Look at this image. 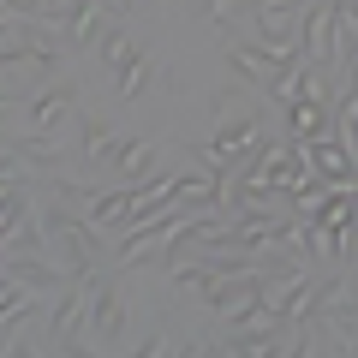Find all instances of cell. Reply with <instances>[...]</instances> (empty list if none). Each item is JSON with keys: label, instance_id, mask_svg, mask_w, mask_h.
<instances>
[{"label": "cell", "instance_id": "6da1fadb", "mask_svg": "<svg viewBox=\"0 0 358 358\" xmlns=\"http://www.w3.org/2000/svg\"><path fill=\"white\" fill-rule=\"evenodd\" d=\"M263 114H257V108H251V114H233V120H221V131H215V138H209V167H215V173H227V167L233 162H239V155L245 150H263Z\"/></svg>", "mask_w": 358, "mask_h": 358}, {"label": "cell", "instance_id": "7a4b0ae2", "mask_svg": "<svg viewBox=\"0 0 358 358\" xmlns=\"http://www.w3.org/2000/svg\"><path fill=\"white\" fill-rule=\"evenodd\" d=\"M310 0H251V18H257V42H287L305 30ZM305 42V36H299Z\"/></svg>", "mask_w": 358, "mask_h": 358}, {"label": "cell", "instance_id": "3957f363", "mask_svg": "<svg viewBox=\"0 0 358 358\" xmlns=\"http://www.w3.org/2000/svg\"><path fill=\"white\" fill-rule=\"evenodd\" d=\"M310 167H317L329 185H358V155L341 138H317L310 143Z\"/></svg>", "mask_w": 358, "mask_h": 358}, {"label": "cell", "instance_id": "277c9868", "mask_svg": "<svg viewBox=\"0 0 358 358\" xmlns=\"http://www.w3.org/2000/svg\"><path fill=\"white\" fill-rule=\"evenodd\" d=\"M227 66H233V78H245V84H257V90H268V84H275V72H281V66L268 60L257 42H233V48H227Z\"/></svg>", "mask_w": 358, "mask_h": 358}, {"label": "cell", "instance_id": "5b68a950", "mask_svg": "<svg viewBox=\"0 0 358 358\" xmlns=\"http://www.w3.org/2000/svg\"><path fill=\"white\" fill-rule=\"evenodd\" d=\"M120 317H126V305H120V293H114V281L102 287V299H96V317H90V329H84V341H78V352H84L90 341H114L120 334Z\"/></svg>", "mask_w": 358, "mask_h": 358}, {"label": "cell", "instance_id": "8992f818", "mask_svg": "<svg viewBox=\"0 0 358 358\" xmlns=\"http://www.w3.org/2000/svg\"><path fill=\"white\" fill-rule=\"evenodd\" d=\"M334 13H341V6H310V13H305V30H299V36H305V60H329V48H334Z\"/></svg>", "mask_w": 358, "mask_h": 358}, {"label": "cell", "instance_id": "52a82bcc", "mask_svg": "<svg viewBox=\"0 0 358 358\" xmlns=\"http://www.w3.org/2000/svg\"><path fill=\"white\" fill-rule=\"evenodd\" d=\"M287 126H293V143L329 138V102H287Z\"/></svg>", "mask_w": 358, "mask_h": 358}, {"label": "cell", "instance_id": "ba28073f", "mask_svg": "<svg viewBox=\"0 0 358 358\" xmlns=\"http://www.w3.org/2000/svg\"><path fill=\"white\" fill-rule=\"evenodd\" d=\"M66 114H72V84H60V90H42L36 102H30V126H36V131L66 126Z\"/></svg>", "mask_w": 358, "mask_h": 358}, {"label": "cell", "instance_id": "9c48e42d", "mask_svg": "<svg viewBox=\"0 0 358 358\" xmlns=\"http://www.w3.org/2000/svg\"><path fill=\"white\" fill-rule=\"evenodd\" d=\"M126 209H131V192H84V215L96 227H120Z\"/></svg>", "mask_w": 358, "mask_h": 358}, {"label": "cell", "instance_id": "30bf717a", "mask_svg": "<svg viewBox=\"0 0 358 358\" xmlns=\"http://www.w3.org/2000/svg\"><path fill=\"white\" fill-rule=\"evenodd\" d=\"M120 150H126V138H114V131H102V126H84V162L108 167V162H120Z\"/></svg>", "mask_w": 358, "mask_h": 358}, {"label": "cell", "instance_id": "8fae6325", "mask_svg": "<svg viewBox=\"0 0 358 358\" xmlns=\"http://www.w3.org/2000/svg\"><path fill=\"white\" fill-rule=\"evenodd\" d=\"M150 66H155V60H150V54H143V48L131 54L126 66H120V102H131V96H138V90L150 84Z\"/></svg>", "mask_w": 358, "mask_h": 358}, {"label": "cell", "instance_id": "7c38bea8", "mask_svg": "<svg viewBox=\"0 0 358 358\" xmlns=\"http://www.w3.org/2000/svg\"><path fill=\"white\" fill-rule=\"evenodd\" d=\"M155 155H162V150H155V143H126V150H120V173H126V179H138V173H150V167H155Z\"/></svg>", "mask_w": 358, "mask_h": 358}, {"label": "cell", "instance_id": "4fadbf2b", "mask_svg": "<svg viewBox=\"0 0 358 358\" xmlns=\"http://www.w3.org/2000/svg\"><path fill=\"white\" fill-rule=\"evenodd\" d=\"M131 54H138V48H131V42H126V30H108V36H102V60L114 66V72H120V66L131 60Z\"/></svg>", "mask_w": 358, "mask_h": 358}, {"label": "cell", "instance_id": "5bb4252c", "mask_svg": "<svg viewBox=\"0 0 358 358\" xmlns=\"http://www.w3.org/2000/svg\"><path fill=\"white\" fill-rule=\"evenodd\" d=\"M233 13H239V0H209V18L215 24H233Z\"/></svg>", "mask_w": 358, "mask_h": 358}, {"label": "cell", "instance_id": "9a60e30c", "mask_svg": "<svg viewBox=\"0 0 358 358\" xmlns=\"http://www.w3.org/2000/svg\"><path fill=\"white\" fill-rule=\"evenodd\" d=\"M102 6H108V18H120V13L131 6V0H102Z\"/></svg>", "mask_w": 358, "mask_h": 358}, {"label": "cell", "instance_id": "2e32d148", "mask_svg": "<svg viewBox=\"0 0 358 358\" xmlns=\"http://www.w3.org/2000/svg\"><path fill=\"white\" fill-rule=\"evenodd\" d=\"M352 66H358V42H352Z\"/></svg>", "mask_w": 358, "mask_h": 358}, {"label": "cell", "instance_id": "e0dca14e", "mask_svg": "<svg viewBox=\"0 0 358 358\" xmlns=\"http://www.w3.org/2000/svg\"><path fill=\"white\" fill-rule=\"evenodd\" d=\"M352 18H358V6H352Z\"/></svg>", "mask_w": 358, "mask_h": 358}]
</instances>
